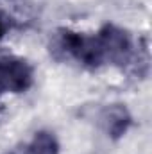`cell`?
<instances>
[{
    "instance_id": "277c9868",
    "label": "cell",
    "mask_w": 152,
    "mask_h": 154,
    "mask_svg": "<svg viewBox=\"0 0 152 154\" xmlns=\"http://www.w3.org/2000/svg\"><path fill=\"white\" fill-rule=\"evenodd\" d=\"M57 143L56 138L48 133H39L31 145V154H56Z\"/></svg>"
},
{
    "instance_id": "7a4b0ae2",
    "label": "cell",
    "mask_w": 152,
    "mask_h": 154,
    "mask_svg": "<svg viewBox=\"0 0 152 154\" xmlns=\"http://www.w3.org/2000/svg\"><path fill=\"white\" fill-rule=\"evenodd\" d=\"M100 47H102V50H109L111 54H122L127 50L129 39L122 31H118L114 27H108L100 36Z\"/></svg>"
},
{
    "instance_id": "3957f363",
    "label": "cell",
    "mask_w": 152,
    "mask_h": 154,
    "mask_svg": "<svg viewBox=\"0 0 152 154\" xmlns=\"http://www.w3.org/2000/svg\"><path fill=\"white\" fill-rule=\"evenodd\" d=\"M106 129H108V133L109 134H113V136H118V134H122L123 131H125V127H127V124H129V115H127V111H125V108H122V106H114L111 109H108L106 111Z\"/></svg>"
},
{
    "instance_id": "5b68a950",
    "label": "cell",
    "mask_w": 152,
    "mask_h": 154,
    "mask_svg": "<svg viewBox=\"0 0 152 154\" xmlns=\"http://www.w3.org/2000/svg\"><path fill=\"white\" fill-rule=\"evenodd\" d=\"M2 32H4V23L0 22V36H2Z\"/></svg>"
},
{
    "instance_id": "6da1fadb",
    "label": "cell",
    "mask_w": 152,
    "mask_h": 154,
    "mask_svg": "<svg viewBox=\"0 0 152 154\" xmlns=\"http://www.w3.org/2000/svg\"><path fill=\"white\" fill-rule=\"evenodd\" d=\"M0 81L4 90H25L31 82V70L22 61H5L0 65Z\"/></svg>"
},
{
    "instance_id": "8992f818",
    "label": "cell",
    "mask_w": 152,
    "mask_h": 154,
    "mask_svg": "<svg viewBox=\"0 0 152 154\" xmlns=\"http://www.w3.org/2000/svg\"><path fill=\"white\" fill-rule=\"evenodd\" d=\"M2 90H4V86H2V81H0V91H2Z\"/></svg>"
}]
</instances>
